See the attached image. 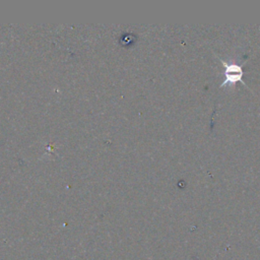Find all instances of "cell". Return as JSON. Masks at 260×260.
<instances>
[{
  "label": "cell",
  "instance_id": "cell-1",
  "mask_svg": "<svg viewBox=\"0 0 260 260\" xmlns=\"http://www.w3.org/2000/svg\"><path fill=\"white\" fill-rule=\"evenodd\" d=\"M221 61L225 67V76H226V79L221 87H224L226 85H235L239 80H242L243 71L240 65L233 62L228 63L224 60Z\"/></svg>",
  "mask_w": 260,
  "mask_h": 260
}]
</instances>
